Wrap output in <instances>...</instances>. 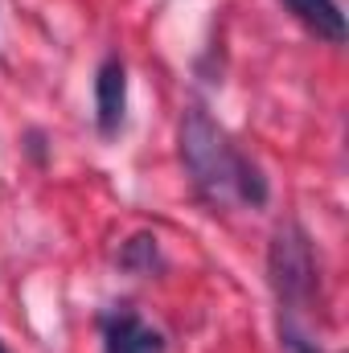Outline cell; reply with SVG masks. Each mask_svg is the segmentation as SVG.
<instances>
[{
	"instance_id": "6da1fadb",
	"label": "cell",
	"mask_w": 349,
	"mask_h": 353,
	"mask_svg": "<svg viewBox=\"0 0 349 353\" xmlns=\"http://www.w3.org/2000/svg\"><path fill=\"white\" fill-rule=\"evenodd\" d=\"M181 157L193 173V185L214 205H230V201L263 205L267 201L263 173L243 152H235V144L222 136V128L201 107H189L181 119Z\"/></svg>"
},
{
	"instance_id": "7a4b0ae2",
	"label": "cell",
	"mask_w": 349,
	"mask_h": 353,
	"mask_svg": "<svg viewBox=\"0 0 349 353\" xmlns=\"http://www.w3.org/2000/svg\"><path fill=\"white\" fill-rule=\"evenodd\" d=\"M267 271H271V288H275L279 304L292 308V304H300V300L312 296V288H317V259H312L308 234L296 222H288V226L275 230L271 255H267Z\"/></svg>"
},
{
	"instance_id": "3957f363",
	"label": "cell",
	"mask_w": 349,
	"mask_h": 353,
	"mask_svg": "<svg viewBox=\"0 0 349 353\" xmlns=\"http://www.w3.org/2000/svg\"><path fill=\"white\" fill-rule=\"evenodd\" d=\"M103 353H165V337L132 308H111L103 316Z\"/></svg>"
},
{
	"instance_id": "277c9868",
	"label": "cell",
	"mask_w": 349,
	"mask_h": 353,
	"mask_svg": "<svg viewBox=\"0 0 349 353\" xmlns=\"http://www.w3.org/2000/svg\"><path fill=\"white\" fill-rule=\"evenodd\" d=\"M128 111V70L119 58H107L94 74V119L103 136H115Z\"/></svg>"
},
{
	"instance_id": "5b68a950",
	"label": "cell",
	"mask_w": 349,
	"mask_h": 353,
	"mask_svg": "<svg viewBox=\"0 0 349 353\" xmlns=\"http://www.w3.org/2000/svg\"><path fill=\"white\" fill-rule=\"evenodd\" d=\"M308 29H317V37L329 41H346V12L337 8V0H283Z\"/></svg>"
},
{
	"instance_id": "8992f818",
	"label": "cell",
	"mask_w": 349,
	"mask_h": 353,
	"mask_svg": "<svg viewBox=\"0 0 349 353\" xmlns=\"http://www.w3.org/2000/svg\"><path fill=\"white\" fill-rule=\"evenodd\" d=\"M157 263H161V255H157V239L152 234H136L119 251V267H128V271H152Z\"/></svg>"
},
{
	"instance_id": "52a82bcc",
	"label": "cell",
	"mask_w": 349,
	"mask_h": 353,
	"mask_svg": "<svg viewBox=\"0 0 349 353\" xmlns=\"http://www.w3.org/2000/svg\"><path fill=\"white\" fill-rule=\"evenodd\" d=\"M0 353H4V345H0Z\"/></svg>"
}]
</instances>
